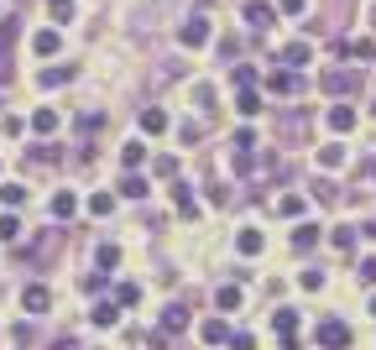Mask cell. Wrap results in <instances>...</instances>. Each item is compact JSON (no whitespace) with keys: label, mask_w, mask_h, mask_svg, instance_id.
<instances>
[{"label":"cell","mask_w":376,"mask_h":350,"mask_svg":"<svg viewBox=\"0 0 376 350\" xmlns=\"http://www.w3.org/2000/svg\"><path fill=\"white\" fill-rule=\"evenodd\" d=\"M314 340L324 350H350L355 345V335H350V324H345V319H324V324L314 329Z\"/></svg>","instance_id":"6da1fadb"},{"label":"cell","mask_w":376,"mask_h":350,"mask_svg":"<svg viewBox=\"0 0 376 350\" xmlns=\"http://www.w3.org/2000/svg\"><path fill=\"white\" fill-rule=\"evenodd\" d=\"M178 42L183 47H204L209 42V21H204V16H188V21L178 26Z\"/></svg>","instance_id":"7a4b0ae2"},{"label":"cell","mask_w":376,"mask_h":350,"mask_svg":"<svg viewBox=\"0 0 376 350\" xmlns=\"http://www.w3.org/2000/svg\"><path fill=\"white\" fill-rule=\"evenodd\" d=\"M47 304H53V293H47L42 282H32V288H21V308H26V314H47Z\"/></svg>","instance_id":"3957f363"},{"label":"cell","mask_w":376,"mask_h":350,"mask_svg":"<svg viewBox=\"0 0 376 350\" xmlns=\"http://www.w3.org/2000/svg\"><path fill=\"white\" fill-rule=\"evenodd\" d=\"M272 329L282 335V345L293 350V335H298V314H293V308H277V314H272Z\"/></svg>","instance_id":"277c9868"},{"label":"cell","mask_w":376,"mask_h":350,"mask_svg":"<svg viewBox=\"0 0 376 350\" xmlns=\"http://www.w3.org/2000/svg\"><path fill=\"white\" fill-rule=\"evenodd\" d=\"M324 89H335V94L361 89V73H350V68H329V73H324Z\"/></svg>","instance_id":"5b68a950"},{"label":"cell","mask_w":376,"mask_h":350,"mask_svg":"<svg viewBox=\"0 0 376 350\" xmlns=\"http://www.w3.org/2000/svg\"><path fill=\"white\" fill-rule=\"evenodd\" d=\"M58 47H63V37L53 32V26H47V32H37V37H32V53H37V58H53V53H58Z\"/></svg>","instance_id":"8992f818"},{"label":"cell","mask_w":376,"mask_h":350,"mask_svg":"<svg viewBox=\"0 0 376 350\" xmlns=\"http://www.w3.org/2000/svg\"><path fill=\"white\" fill-rule=\"evenodd\" d=\"M308 58H314V47H308V42H288V47H282V63H288V68H303Z\"/></svg>","instance_id":"52a82bcc"},{"label":"cell","mask_w":376,"mask_h":350,"mask_svg":"<svg viewBox=\"0 0 376 350\" xmlns=\"http://www.w3.org/2000/svg\"><path fill=\"white\" fill-rule=\"evenodd\" d=\"M261 246H267V235H261V230H241V235H235V251H241V257H256Z\"/></svg>","instance_id":"ba28073f"},{"label":"cell","mask_w":376,"mask_h":350,"mask_svg":"<svg viewBox=\"0 0 376 350\" xmlns=\"http://www.w3.org/2000/svg\"><path fill=\"white\" fill-rule=\"evenodd\" d=\"M345 58L371 63V58H376V42H371V37H350V42H345Z\"/></svg>","instance_id":"9c48e42d"},{"label":"cell","mask_w":376,"mask_h":350,"mask_svg":"<svg viewBox=\"0 0 376 350\" xmlns=\"http://www.w3.org/2000/svg\"><path fill=\"white\" fill-rule=\"evenodd\" d=\"M32 131H37V136H53V131H58V110H53V105H42V110L32 116Z\"/></svg>","instance_id":"30bf717a"},{"label":"cell","mask_w":376,"mask_h":350,"mask_svg":"<svg viewBox=\"0 0 376 350\" xmlns=\"http://www.w3.org/2000/svg\"><path fill=\"white\" fill-rule=\"evenodd\" d=\"M141 131H147V136H162V131H167V116H162L157 105H147V110H141Z\"/></svg>","instance_id":"8fae6325"},{"label":"cell","mask_w":376,"mask_h":350,"mask_svg":"<svg viewBox=\"0 0 376 350\" xmlns=\"http://www.w3.org/2000/svg\"><path fill=\"white\" fill-rule=\"evenodd\" d=\"M355 126V105H329V131H350Z\"/></svg>","instance_id":"7c38bea8"},{"label":"cell","mask_w":376,"mask_h":350,"mask_svg":"<svg viewBox=\"0 0 376 350\" xmlns=\"http://www.w3.org/2000/svg\"><path fill=\"white\" fill-rule=\"evenodd\" d=\"M199 335L209 340V345H225V340H230V324H225V319H204V324H199Z\"/></svg>","instance_id":"4fadbf2b"},{"label":"cell","mask_w":376,"mask_h":350,"mask_svg":"<svg viewBox=\"0 0 376 350\" xmlns=\"http://www.w3.org/2000/svg\"><path fill=\"white\" fill-rule=\"evenodd\" d=\"M89 214H100V220H105V214H115V194H105V188H100V194H89Z\"/></svg>","instance_id":"5bb4252c"},{"label":"cell","mask_w":376,"mask_h":350,"mask_svg":"<svg viewBox=\"0 0 376 350\" xmlns=\"http://www.w3.org/2000/svg\"><path fill=\"white\" fill-rule=\"evenodd\" d=\"M147 188H152V183H147V178H136V173L120 178V194H126V199H147Z\"/></svg>","instance_id":"9a60e30c"},{"label":"cell","mask_w":376,"mask_h":350,"mask_svg":"<svg viewBox=\"0 0 376 350\" xmlns=\"http://www.w3.org/2000/svg\"><path fill=\"white\" fill-rule=\"evenodd\" d=\"M73 73H79V68H42V79H37V84H42V89H58V84H68Z\"/></svg>","instance_id":"2e32d148"},{"label":"cell","mask_w":376,"mask_h":350,"mask_svg":"<svg viewBox=\"0 0 376 350\" xmlns=\"http://www.w3.org/2000/svg\"><path fill=\"white\" fill-rule=\"evenodd\" d=\"M73 210H79V199H73L68 188H63V194H53V214H58V220H68Z\"/></svg>","instance_id":"e0dca14e"},{"label":"cell","mask_w":376,"mask_h":350,"mask_svg":"<svg viewBox=\"0 0 376 350\" xmlns=\"http://www.w3.org/2000/svg\"><path fill=\"white\" fill-rule=\"evenodd\" d=\"M235 110H241V116H261V94H256V89H241Z\"/></svg>","instance_id":"ac0fdd59"},{"label":"cell","mask_w":376,"mask_h":350,"mask_svg":"<svg viewBox=\"0 0 376 350\" xmlns=\"http://www.w3.org/2000/svg\"><path fill=\"white\" fill-rule=\"evenodd\" d=\"M141 157H147V147H141V141H126V147H120V163H126L131 173L141 167Z\"/></svg>","instance_id":"d6986e66"},{"label":"cell","mask_w":376,"mask_h":350,"mask_svg":"<svg viewBox=\"0 0 376 350\" xmlns=\"http://www.w3.org/2000/svg\"><path fill=\"white\" fill-rule=\"evenodd\" d=\"M267 89H272V94H293L298 79H293V73H267Z\"/></svg>","instance_id":"ffe728a7"},{"label":"cell","mask_w":376,"mask_h":350,"mask_svg":"<svg viewBox=\"0 0 376 350\" xmlns=\"http://www.w3.org/2000/svg\"><path fill=\"white\" fill-rule=\"evenodd\" d=\"M89 319H94L100 329H110V324H120V308H115V304H100V308H94Z\"/></svg>","instance_id":"44dd1931"},{"label":"cell","mask_w":376,"mask_h":350,"mask_svg":"<svg viewBox=\"0 0 376 350\" xmlns=\"http://www.w3.org/2000/svg\"><path fill=\"white\" fill-rule=\"evenodd\" d=\"M246 21H251V26H272V6H267V0L246 6Z\"/></svg>","instance_id":"7402d4cb"},{"label":"cell","mask_w":376,"mask_h":350,"mask_svg":"<svg viewBox=\"0 0 376 350\" xmlns=\"http://www.w3.org/2000/svg\"><path fill=\"white\" fill-rule=\"evenodd\" d=\"M0 204H6V210H16V204H26V188H21V183H6V188H0Z\"/></svg>","instance_id":"603a6c76"},{"label":"cell","mask_w":376,"mask_h":350,"mask_svg":"<svg viewBox=\"0 0 376 350\" xmlns=\"http://www.w3.org/2000/svg\"><path fill=\"white\" fill-rule=\"evenodd\" d=\"M314 241H319V230H314V225H298V230H293V251H308Z\"/></svg>","instance_id":"cb8c5ba5"},{"label":"cell","mask_w":376,"mask_h":350,"mask_svg":"<svg viewBox=\"0 0 376 350\" xmlns=\"http://www.w3.org/2000/svg\"><path fill=\"white\" fill-rule=\"evenodd\" d=\"M319 163L324 167H345V147H319Z\"/></svg>","instance_id":"d4e9b609"},{"label":"cell","mask_w":376,"mask_h":350,"mask_svg":"<svg viewBox=\"0 0 376 350\" xmlns=\"http://www.w3.org/2000/svg\"><path fill=\"white\" fill-rule=\"evenodd\" d=\"M183 324H188V314H183L178 304H173V308H162V329H183Z\"/></svg>","instance_id":"484cf974"},{"label":"cell","mask_w":376,"mask_h":350,"mask_svg":"<svg viewBox=\"0 0 376 350\" xmlns=\"http://www.w3.org/2000/svg\"><path fill=\"white\" fill-rule=\"evenodd\" d=\"M178 210H183V214H188V220H194V214H199V199L188 194V183H183V188H178Z\"/></svg>","instance_id":"4316f807"},{"label":"cell","mask_w":376,"mask_h":350,"mask_svg":"<svg viewBox=\"0 0 376 350\" xmlns=\"http://www.w3.org/2000/svg\"><path fill=\"white\" fill-rule=\"evenodd\" d=\"M16 235H21V220L16 214H0V241H16Z\"/></svg>","instance_id":"83f0119b"},{"label":"cell","mask_w":376,"mask_h":350,"mask_svg":"<svg viewBox=\"0 0 376 350\" xmlns=\"http://www.w3.org/2000/svg\"><path fill=\"white\" fill-rule=\"evenodd\" d=\"M277 214H288V220H293V214H303V199H298V194L277 199Z\"/></svg>","instance_id":"f1b7e54d"},{"label":"cell","mask_w":376,"mask_h":350,"mask_svg":"<svg viewBox=\"0 0 376 350\" xmlns=\"http://www.w3.org/2000/svg\"><path fill=\"white\" fill-rule=\"evenodd\" d=\"M47 11L58 16V21H73V0H47Z\"/></svg>","instance_id":"f546056e"},{"label":"cell","mask_w":376,"mask_h":350,"mask_svg":"<svg viewBox=\"0 0 376 350\" xmlns=\"http://www.w3.org/2000/svg\"><path fill=\"white\" fill-rule=\"evenodd\" d=\"M115 298H120V304L131 308V304H136V298H141V288H136V282H120V288H115Z\"/></svg>","instance_id":"4dcf8cb0"},{"label":"cell","mask_w":376,"mask_h":350,"mask_svg":"<svg viewBox=\"0 0 376 350\" xmlns=\"http://www.w3.org/2000/svg\"><path fill=\"white\" fill-rule=\"evenodd\" d=\"M214 298H220V308H241V288H220Z\"/></svg>","instance_id":"1f68e13d"},{"label":"cell","mask_w":376,"mask_h":350,"mask_svg":"<svg viewBox=\"0 0 376 350\" xmlns=\"http://www.w3.org/2000/svg\"><path fill=\"white\" fill-rule=\"evenodd\" d=\"M152 173H157V178H173V173H178V157H157Z\"/></svg>","instance_id":"d6a6232c"},{"label":"cell","mask_w":376,"mask_h":350,"mask_svg":"<svg viewBox=\"0 0 376 350\" xmlns=\"http://www.w3.org/2000/svg\"><path fill=\"white\" fill-rule=\"evenodd\" d=\"M277 11H282V16H303L308 0H277Z\"/></svg>","instance_id":"836d02e7"},{"label":"cell","mask_w":376,"mask_h":350,"mask_svg":"<svg viewBox=\"0 0 376 350\" xmlns=\"http://www.w3.org/2000/svg\"><path fill=\"white\" fill-rule=\"evenodd\" d=\"M120 261V246H100V267H115Z\"/></svg>","instance_id":"e575fe53"},{"label":"cell","mask_w":376,"mask_h":350,"mask_svg":"<svg viewBox=\"0 0 376 350\" xmlns=\"http://www.w3.org/2000/svg\"><path fill=\"white\" fill-rule=\"evenodd\" d=\"M194 100H199V105L209 110V105H214V89H209V84H194Z\"/></svg>","instance_id":"d590c367"},{"label":"cell","mask_w":376,"mask_h":350,"mask_svg":"<svg viewBox=\"0 0 376 350\" xmlns=\"http://www.w3.org/2000/svg\"><path fill=\"white\" fill-rule=\"evenodd\" d=\"M298 282H303L308 293H319V288H324V272H303V277H298Z\"/></svg>","instance_id":"8d00e7d4"},{"label":"cell","mask_w":376,"mask_h":350,"mask_svg":"<svg viewBox=\"0 0 376 350\" xmlns=\"http://www.w3.org/2000/svg\"><path fill=\"white\" fill-rule=\"evenodd\" d=\"M230 350H256V340L251 335H230Z\"/></svg>","instance_id":"74e56055"},{"label":"cell","mask_w":376,"mask_h":350,"mask_svg":"<svg viewBox=\"0 0 376 350\" xmlns=\"http://www.w3.org/2000/svg\"><path fill=\"white\" fill-rule=\"evenodd\" d=\"M361 277H366V282L376 288V257H366V261H361Z\"/></svg>","instance_id":"f35d334b"},{"label":"cell","mask_w":376,"mask_h":350,"mask_svg":"<svg viewBox=\"0 0 376 350\" xmlns=\"http://www.w3.org/2000/svg\"><path fill=\"white\" fill-rule=\"evenodd\" d=\"M371 314H376V298H371Z\"/></svg>","instance_id":"ab89813d"}]
</instances>
